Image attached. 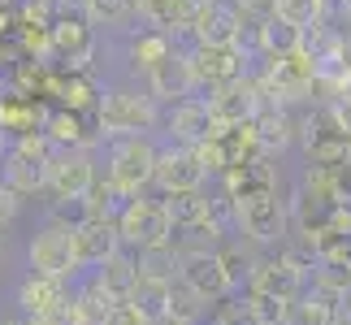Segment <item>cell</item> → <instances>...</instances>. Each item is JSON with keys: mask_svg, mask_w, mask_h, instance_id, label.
Instances as JSON below:
<instances>
[{"mask_svg": "<svg viewBox=\"0 0 351 325\" xmlns=\"http://www.w3.org/2000/svg\"><path fill=\"white\" fill-rule=\"evenodd\" d=\"M160 126V104L147 91L134 87H104L96 100V130L100 139H130V134H152Z\"/></svg>", "mask_w": 351, "mask_h": 325, "instance_id": "cell-1", "label": "cell"}, {"mask_svg": "<svg viewBox=\"0 0 351 325\" xmlns=\"http://www.w3.org/2000/svg\"><path fill=\"white\" fill-rule=\"evenodd\" d=\"M291 230V208L287 200L274 191H252L234 200V234H243L256 248H282Z\"/></svg>", "mask_w": 351, "mask_h": 325, "instance_id": "cell-2", "label": "cell"}, {"mask_svg": "<svg viewBox=\"0 0 351 325\" xmlns=\"http://www.w3.org/2000/svg\"><path fill=\"white\" fill-rule=\"evenodd\" d=\"M100 48V35L96 26L83 18V9H70V0H61L57 18L48 26V57L52 65H61V70H87L91 57H96Z\"/></svg>", "mask_w": 351, "mask_h": 325, "instance_id": "cell-3", "label": "cell"}, {"mask_svg": "<svg viewBox=\"0 0 351 325\" xmlns=\"http://www.w3.org/2000/svg\"><path fill=\"white\" fill-rule=\"evenodd\" d=\"M26 274L57 278V282H74V278H78L74 230L48 217V221L31 234V243H26Z\"/></svg>", "mask_w": 351, "mask_h": 325, "instance_id": "cell-4", "label": "cell"}, {"mask_svg": "<svg viewBox=\"0 0 351 325\" xmlns=\"http://www.w3.org/2000/svg\"><path fill=\"white\" fill-rule=\"evenodd\" d=\"M52 152H57V147L48 143V134H26V139H13L9 152H5V160H0V186H9L18 200L44 191Z\"/></svg>", "mask_w": 351, "mask_h": 325, "instance_id": "cell-5", "label": "cell"}, {"mask_svg": "<svg viewBox=\"0 0 351 325\" xmlns=\"http://www.w3.org/2000/svg\"><path fill=\"white\" fill-rule=\"evenodd\" d=\"M152 169H156V143L152 134H130V139H113L109 143V178L121 195H143L152 186Z\"/></svg>", "mask_w": 351, "mask_h": 325, "instance_id": "cell-6", "label": "cell"}, {"mask_svg": "<svg viewBox=\"0 0 351 325\" xmlns=\"http://www.w3.org/2000/svg\"><path fill=\"white\" fill-rule=\"evenodd\" d=\"M117 234H121V248L130 252H143V248H160V243H173V226H169V213L160 200L152 195H134L121 204L117 213Z\"/></svg>", "mask_w": 351, "mask_h": 325, "instance_id": "cell-7", "label": "cell"}, {"mask_svg": "<svg viewBox=\"0 0 351 325\" xmlns=\"http://www.w3.org/2000/svg\"><path fill=\"white\" fill-rule=\"evenodd\" d=\"M186 61H191V78H195V91H204V96H213L217 87L234 83V78L252 74V52L239 48V44H191L186 48Z\"/></svg>", "mask_w": 351, "mask_h": 325, "instance_id": "cell-8", "label": "cell"}, {"mask_svg": "<svg viewBox=\"0 0 351 325\" xmlns=\"http://www.w3.org/2000/svg\"><path fill=\"white\" fill-rule=\"evenodd\" d=\"M295 139L304 143L308 165H339V160L347 156L351 134L339 126V117L330 113V104H317L313 113L300 117V134H295Z\"/></svg>", "mask_w": 351, "mask_h": 325, "instance_id": "cell-9", "label": "cell"}, {"mask_svg": "<svg viewBox=\"0 0 351 325\" xmlns=\"http://www.w3.org/2000/svg\"><path fill=\"white\" fill-rule=\"evenodd\" d=\"M96 178H100V169H96V156H91V147H57V152H52V160H48L44 191L52 195V204H57V200L87 195Z\"/></svg>", "mask_w": 351, "mask_h": 325, "instance_id": "cell-10", "label": "cell"}, {"mask_svg": "<svg viewBox=\"0 0 351 325\" xmlns=\"http://www.w3.org/2000/svg\"><path fill=\"white\" fill-rule=\"evenodd\" d=\"M178 282H186L204 304H221V300L234 295L217 248H186V252H178Z\"/></svg>", "mask_w": 351, "mask_h": 325, "instance_id": "cell-11", "label": "cell"}, {"mask_svg": "<svg viewBox=\"0 0 351 325\" xmlns=\"http://www.w3.org/2000/svg\"><path fill=\"white\" fill-rule=\"evenodd\" d=\"M204 182H208V169L199 165L195 147H182V143L156 147V169H152V186H156L160 195L204 191Z\"/></svg>", "mask_w": 351, "mask_h": 325, "instance_id": "cell-12", "label": "cell"}, {"mask_svg": "<svg viewBox=\"0 0 351 325\" xmlns=\"http://www.w3.org/2000/svg\"><path fill=\"white\" fill-rule=\"evenodd\" d=\"M160 121H165L169 139H173V143H182V147H195V143H204V139H213V134L221 130V121L213 117V104H208L204 96L173 100V104H169V113L160 117Z\"/></svg>", "mask_w": 351, "mask_h": 325, "instance_id": "cell-13", "label": "cell"}, {"mask_svg": "<svg viewBox=\"0 0 351 325\" xmlns=\"http://www.w3.org/2000/svg\"><path fill=\"white\" fill-rule=\"evenodd\" d=\"M304 287H308V278L295 274L282 256H256L252 278H247V287H243V291H247V295H269V300H282V304H295L304 295Z\"/></svg>", "mask_w": 351, "mask_h": 325, "instance_id": "cell-14", "label": "cell"}, {"mask_svg": "<svg viewBox=\"0 0 351 325\" xmlns=\"http://www.w3.org/2000/svg\"><path fill=\"white\" fill-rule=\"evenodd\" d=\"M52 117V104L48 100H35V96H18V91H0V134L13 143V139H26V134H44Z\"/></svg>", "mask_w": 351, "mask_h": 325, "instance_id": "cell-15", "label": "cell"}, {"mask_svg": "<svg viewBox=\"0 0 351 325\" xmlns=\"http://www.w3.org/2000/svg\"><path fill=\"white\" fill-rule=\"evenodd\" d=\"M204 100L213 104V117H217L221 126H247V121L261 113V104H265V96H261V87H256L252 74H243V78H234V83L217 87Z\"/></svg>", "mask_w": 351, "mask_h": 325, "instance_id": "cell-16", "label": "cell"}, {"mask_svg": "<svg viewBox=\"0 0 351 325\" xmlns=\"http://www.w3.org/2000/svg\"><path fill=\"white\" fill-rule=\"evenodd\" d=\"M204 9V0H134V13L152 26V31L169 35L173 44L178 39H191V26Z\"/></svg>", "mask_w": 351, "mask_h": 325, "instance_id": "cell-17", "label": "cell"}, {"mask_svg": "<svg viewBox=\"0 0 351 325\" xmlns=\"http://www.w3.org/2000/svg\"><path fill=\"white\" fill-rule=\"evenodd\" d=\"M295 134H300V117L291 113V108H278V104H261V113L252 117V139H256V152L278 160L287 147L295 143Z\"/></svg>", "mask_w": 351, "mask_h": 325, "instance_id": "cell-18", "label": "cell"}, {"mask_svg": "<svg viewBox=\"0 0 351 325\" xmlns=\"http://www.w3.org/2000/svg\"><path fill=\"white\" fill-rule=\"evenodd\" d=\"M147 96H152L156 104L165 100H186V96H195V78H191V61H186V48H173L160 65H152L147 70Z\"/></svg>", "mask_w": 351, "mask_h": 325, "instance_id": "cell-19", "label": "cell"}, {"mask_svg": "<svg viewBox=\"0 0 351 325\" xmlns=\"http://www.w3.org/2000/svg\"><path fill=\"white\" fill-rule=\"evenodd\" d=\"M121 248V234H117V217H87L83 226H74V252H78V269H96L104 256H113Z\"/></svg>", "mask_w": 351, "mask_h": 325, "instance_id": "cell-20", "label": "cell"}, {"mask_svg": "<svg viewBox=\"0 0 351 325\" xmlns=\"http://www.w3.org/2000/svg\"><path fill=\"white\" fill-rule=\"evenodd\" d=\"M243 26H252V22L239 13V5H204L191 26V44H213V48L243 44Z\"/></svg>", "mask_w": 351, "mask_h": 325, "instance_id": "cell-21", "label": "cell"}, {"mask_svg": "<svg viewBox=\"0 0 351 325\" xmlns=\"http://www.w3.org/2000/svg\"><path fill=\"white\" fill-rule=\"evenodd\" d=\"M13 304L26 321L52 313V308L70 304V282H57V278H39V274H22L18 291H13Z\"/></svg>", "mask_w": 351, "mask_h": 325, "instance_id": "cell-22", "label": "cell"}, {"mask_svg": "<svg viewBox=\"0 0 351 325\" xmlns=\"http://www.w3.org/2000/svg\"><path fill=\"white\" fill-rule=\"evenodd\" d=\"M91 278L100 282V291L109 295V300L126 304V300H130V291H134V282H139V265H134V252H130V248H117L113 256H104V261L91 269Z\"/></svg>", "mask_w": 351, "mask_h": 325, "instance_id": "cell-23", "label": "cell"}, {"mask_svg": "<svg viewBox=\"0 0 351 325\" xmlns=\"http://www.w3.org/2000/svg\"><path fill=\"white\" fill-rule=\"evenodd\" d=\"M44 134H48L52 147H91L100 139L96 113H70V108H52Z\"/></svg>", "mask_w": 351, "mask_h": 325, "instance_id": "cell-24", "label": "cell"}, {"mask_svg": "<svg viewBox=\"0 0 351 325\" xmlns=\"http://www.w3.org/2000/svg\"><path fill=\"white\" fill-rule=\"evenodd\" d=\"M300 39L304 31L300 26H291L287 18H265V22H256V57H291V52H300Z\"/></svg>", "mask_w": 351, "mask_h": 325, "instance_id": "cell-25", "label": "cell"}, {"mask_svg": "<svg viewBox=\"0 0 351 325\" xmlns=\"http://www.w3.org/2000/svg\"><path fill=\"white\" fill-rule=\"evenodd\" d=\"M70 304H74V313L83 317V325H104V321L113 317V308H117V300H109L91 274L70 287Z\"/></svg>", "mask_w": 351, "mask_h": 325, "instance_id": "cell-26", "label": "cell"}, {"mask_svg": "<svg viewBox=\"0 0 351 325\" xmlns=\"http://www.w3.org/2000/svg\"><path fill=\"white\" fill-rule=\"evenodd\" d=\"M160 204H165V213H169V226H173V234H182V230H195L199 221H208V195H204V191L160 195Z\"/></svg>", "mask_w": 351, "mask_h": 325, "instance_id": "cell-27", "label": "cell"}, {"mask_svg": "<svg viewBox=\"0 0 351 325\" xmlns=\"http://www.w3.org/2000/svg\"><path fill=\"white\" fill-rule=\"evenodd\" d=\"M173 48H178V44H173L169 35H160V31H152V26H147V31H139V35L130 39V70L147 78V70H152V65H160Z\"/></svg>", "mask_w": 351, "mask_h": 325, "instance_id": "cell-28", "label": "cell"}, {"mask_svg": "<svg viewBox=\"0 0 351 325\" xmlns=\"http://www.w3.org/2000/svg\"><path fill=\"white\" fill-rule=\"evenodd\" d=\"M126 304H130L147 325H156L160 317H169V282H143V278H139Z\"/></svg>", "mask_w": 351, "mask_h": 325, "instance_id": "cell-29", "label": "cell"}, {"mask_svg": "<svg viewBox=\"0 0 351 325\" xmlns=\"http://www.w3.org/2000/svg\"><path fill=\"white\" fill-rule=\"evenodd\" d=\"M134 265H139L143 282H173L178 278V248H173V243L143 248V252H134Z\"/></svg>", "mask_w": 351, "mask_h": 325, "instance_id": "cell-30", "label": "cell"}, {"mask_svg": "<svg viewBox=\"0 0 351 325\" xmlns=\"http://www.w3.org/2000/svg\"><path fill=\"white\" fill-rule=\"evenodd\" d=\"M78 9L91 26H109V31H121L130 18H139L134 0H78Z\"/></svg>", "mask_w": 351, "mask_h": 325, "instance_id": "cell-31", "label": "cell"}, {"mask_svg": "<svg viewBox=\"0 0 351 325\" xmlns=\"http://www.w3.org/2000/svg\"><path fill=\"white\" fill-rule=\"evenodd\" d=\"M169 317H178V321H186V325H199V321L208 317V304L199 300V295L186 287V282L173 278V282H169Z\"/></svg>", "mask_w": 351, "mask_h": 325, "instance_id": "cell-32", "label": "cell"}, {"mask_svg": "<svg viewBox=\"0 0 351 325\" xmlns=\"http://www.w3.org/2000/svg\"><path fill=\"white\" fill-rule=\"evenodd\" d=\"M217 256H221V265H226V278H230V287H234V295L247 287V278H252V265H256V256H247L243 252V243H230L226 239L221 248H217Z\"/></svg>", "mask_w": 351, "mask_h": 325, "instance_id": "cell-33", "label": "cell"}, {"mask_svg": "<svg viewBox=\"0 0 351 325\" xmlns=\"http://www.w3.org/2000/svg\"><path fill=\"white\" fill-rule=\"evenodd\" d=\"M213 317H217L221 325H261V317H256V308L247 295H230V300H221L217 308H213Z\"/></svg>", "mask_w": 351, "mask_h": 325, "instance_id": "cell-34", "label": "cell"}, {"mask_svg": "<svg viewBox=\"0 0 351 325\" xmlns=\"http://www.w3.org/2000/svg\"><path fill=\"white\" fill-rule=\"evenodd\" d=\"M274 13L304 31V26H313L321 18V5H317V0H274Z\"/></svg>", "mask_w": 351, "mask_h": 325, "instance_id": "cell-35", "label": "cell"}, {"mask_svg": "<svg viewBox=\"0 0 351 325\" xmlns=\"http://www.w3.org/2000/svg\"><path fill=\"white\" fill-rule=\"evenodd\" d=\"M52 221H61V226H83L87 217H96V208H91V200L87 195H74V200H57V204H52Z\"/></svg>", "mask_w": 351, "mask_h": 325, "instance_id": "cell-36", "label": "cell"}, {"mask_svg": "<svg viewBox=\"0 0 351 325\" xmlns=\"http://www.w3.org/2000/svg\"><path fill=\"white\" fill-rule=\"evenodd\" d=\"M326 178H330V195H334V204H347V208H351V160L326 165Z\"/></svg>", "mask_w": 351, "mask_h": 325, "instance_id": "cell-37", "label": "cell"}, {"mask_svg": "<svg viewBox=\"0 0 351 325\" xmlns=\"http://www.w3.org/2000/svg\"><path fill=\"white\" fill-rule=\"evenodd\" d=\"M31 325H83V317L74 313V304H61V308H52L44 317H35Z\"/></svg>", "mask_w": 351, "mask_h": 325, "instance_id": "cell-38", "label": "cell"}, {"mask_svg": "<svg viewBox=\"0 0 351 325\" xmlns=\"http://www.w3.org/2000/svg\"><path fill=\"white\" fill-rule=\"evenodd\" d=\"M234 5H239V13H243L252 26L265 22V18H274V0H234Z\"/></svg>", "mask_w": 351, "mask_h": 325, "instance_id": "cell-39", "label": "cell"}, {"mask_svg": "<svg viewBox=\"0 0 351 325\" xmlns=\"http://www.w3.org/2000/svg\"><path fill=\"white\" fill-rule=\"evenodd\" d=\"M18 208H22V200L9 191V186H0V230H5L13 217H18Z\"/></svg>", "mask_w": 351, "mask_h": 325, "instance_id": "cell-40", "label": "cell"}, {"mask_svg": "<svg viewBox=\"0 0 351 325\" xmlns=\"http://www.w3.org/2000/svg\"><path fill=\"white\" fill-rule=\"evenodd\" d=\"M104 325H147V321H143L139 313H134L130 304H117V308H113V317L104 321Z\"/></svg>", "mask_w": 351, "mask_h": 325, "instance_id": "cell-41", "label": "cell"}, {"mask_svg": "<svg viewBox=\"0 0 351 325\" xmlns=\"http://www.w3.org/2000/svg\"><path fill=\"white\" fill-rule=\"evenodd\" d=\"M334 57H339V65L351 74V26H347V31L339 26V48H334Z\"/></svg>", "mask_w": 351, "mask_h": 325, "instance_id": "cell-42", "label": "cell"}, {"mask_svg": "<svg viewBox=\"0 0 351 325\" xmlns=\"http://www.w3.org/2000/svg\"><path fill=\"white\" fill-rule=\"evenodd\" d=\"M317 5H321V18L334 22V13H343V18H347V5H351V0H317Z\"/></svg>", "mask_w": 351, "mask_h": 325, "instance_id": "cell-43", "label": "cell"}, {"mask_svg": "<svg viewBox=\"0 0 351 325\" xmlns=\"http://www.w3.org/2000/svg\"><path fill=\"white\" fill-rule=\"evenodd\" d=\"M339 325H351V287L343 291V300H339Z\"/></svg>", "mask_w": 351, "mask_h": 325, "instance_id": "cell-44", "label": "cell"}, {"mask_svg": "<svg viewBox=\"0 0 351 325\" xmlns=\"http://www.w3.org/2000/svg\"><path fill=\"white\" fill-rule=\"evenodd\" d=\"M0 325H31L26 317H9V321H0Z\"/></svg>", "mask_w": 351, "mask_h": 325, "instance_id": "cell-45", "label": "cell"}, {"mask_svg": "<svg viewBox=\"0 0 351 325\" xmlns=\"http://www.w3.org/2000/svg\"><path fill=\"white\" fill-rule=\"evenodd\" d=\"M204 5H234V0H204Z\"/></svg>", "mask_w": 351, "mask_h": 325, "instance_id": "cell-46", "label": "cell"}, {"mask_svg": "<svg viewBox=\"0 0 351 325\" xmlns=\"http://www.w3.org/2000/svg\"><path fill=\"white\" fill-rule=\"evenodd\" d=\"M199 325H221V321H217V317H204V321H199Z\"/></svg>", "mask_w": 351, "mask_h": 325, "instance_id": "cell-47", "label": "cell"}, {"mask_svg": "<svg viewBox=\"0 0 351 325\" xmlns=\"http://www.w3.org/2000/svg\"><path fill=\"white\" fill-rule=\"evenodd\" d=\"M9 5H13V0H0V9H9Z\"/></svg>", "mask_w": 351, "mask_h": 325, "instance_id": "cell-48", "label": "cell"}, {"mask_svg": "<svg viewBox=\"0 0 351 325\" xmlns=\"http://www.w3.org/2000/svg\"><path fill=\"white\" fill-rule=\"evenodd\" d=\"M343 160H351V143H347V156H343Z\"/></svg>", "mask_w": 351, "mask_h": 325, "instance_id": "cell-49", "label": "cell"}, {"mask_svg": "<svg viewBox=\"0 0 351 325\" xmlns=\"http://www.w3.org/2000/svg\"><path fill=\"white\" fill-rule=\"evenodd\" d=\"M0 252H5V243H0Z\"/></svg>", "mask_w": 351, "mask_h": 325, "instance_id": "cell-50", "label": "cell"}, {"mask_svg": "<svg viewBox=\"0 0 351 325\" xmlns=\"http://www.w3.org/2000/svg\"><path fill=\"white\" fill-rule=\"evenodd\" d=\"M57 5H61V0H57Z\"/></svg>", "mask_w": 351, "mask_h": 325, "instance_id": "cell-51", "label": "cell"}, {"mask_svg": "<svg viewBox=\"0 0 351 325\" xmlns=\"http://www.w3.org/2000/svg\"><path fill=\"white\" fill-rule=\"evenodd\" d=\"M0 91H5V87H0Z\"/></svg>", "mask_w": 351, "mask_h": 325, "instance_id": "cell-52", "label": "cell"}]
</instances>
